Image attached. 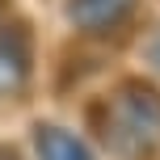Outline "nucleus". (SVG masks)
<instances>
[{
  "mask_svg": "<svg viewBox=\"0 0 160 160\" xmlns=\"http://www.w3.org/2000/svg\"><path fill=\"white\" fill-rule=\"evenodd\" d=\"M135 8V0H72V21L84 25V30H114V25H122V17Z\"/></svg>",
  "mask_w": 160,
  "mask_h": 160,
  "instance_id": "obj_1",
  "label": "nucleus"
},
{
  "mask_svg": "<svg viewBox=\"0 0 160 160\" xmlns=\"http://www.w3.org/2000/svg\"><path fill=\"white\" fill-rule=\"evenodd\" d=\"M38 148L47 160H93L88 156V148L80 143L76 135H68V131H55V127H42L38 131Z\"/></svg>",
  "mask_w": 160,
  "mask_h": 160,
  "instance_id": "obj_2",
  "label": "nucleus"
}]
</instances>
